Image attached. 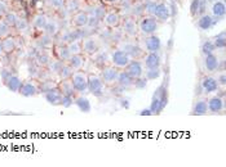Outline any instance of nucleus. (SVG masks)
Wrapping results in <instances>:
<instances>
[{
	"mask_svg": "<svg viewBox=\"0 0 226 167\" xmlns=\"http://www.w3.org/2000/svg\"><path fill=\"white\" fill-rule=\"evenodd\" d=\"M71 81H73V85L76 91L84 93L88 90V75L85 72H83V71L74 72L71 76Z\"/></svg>",
	"mask_w": 226,
	"mask_h": 167,
	"instance_id": "1",
	"label": "nucleus"
},
{
	"mask_svg": "<svg viewBox=\"0 0 226 167\" xmlns=\"http://www.w3.org/2000/svg\"><path fill=\"white\" fill-rule=\"evenodd\" d=\"M156 29H158V22L153 17H144L138 23V30L146 35H153Z\"/></svg>",
	"mask_w": 226,
	"mask_h": 167,
	"instance_id": "2",
	"label": "nucleus"
},
{
	"mask_svg": "<svg viewBox=\"0 0 226 167\" xmlns=\"http://www.w3.org/2000/svg\"><path fill=\"white\" fill-rule=\"evenodd\" d=\"M129 60H131V58L128 57V54L123 49L115 50L111 55V62L116 68H125V66L129 63Z\"/></svg>",
	"mask_w": 226,
	"mask_h": 167,
	"instance_id": "3",
	"label": "nucleus"
},
{
	"mask_svg": "<svg viewBox=\"0 0 226 167\" xmlns=\"http://www.w3.org/2000/svg\"><path fill=\"white\" fill-rule=\"evenodd\" d=\"M102 89H103V82L101 80V77L96 76V75H89L88 76V90L94 96H101Z\"/></svg>",
	"mask_w": 226,
	"mask_h": 167,
	"instance_id": "4",
	"label": "nucleus"
},
{
	"mask_svg": "<svg viewBox=\"0 0 226 167\" xmlns=\"http://www.w3.org/2000/svg\"><path fill=\"white\" fill-rule=\"evenodd\" d=\"M125 72L131 76L133 80L142 76V66L137 60H129V63L125 66Z\"/></svg>",
	"mask_w": 226,
	"mask_h": 167,
	"instance_id": "5",
	"label": "nucleus"
},
{
	"mask_svg": "<svg viewBox=\"0 0 226 167\" xmlns=\"http://www.w3.org/2000/svg\"><path fill=\"white\" fill-rule=\"evenodd\" d=\"M118 69L116 67H105L102 69V82L105 84H114L118 78Z\"/></svg>",
	"mask_w": 226,
	"mask_h": 167,
	"instance_id": "6",
	"label": "nucleus"
},
{
	"mask_svg": "<svg viewBox=\"0 0 226 167\" xmlns=\"http://www.w3.org/2000/svg\"><path fill=\"white\" fill-rule=\"evenodd\" d=\"M45 99H47V102H49L50 104L58 105V104H61V102H62V93H61L58 89H56V87H54V89L45 91Z\"/></svg>",
	"mask_w": 226,
	"mask_h": 167,
	"instance_id": "7",
	"label": "nucleus"
},
{
	"mask_svg": "<svg viewBox=\"0 0 226 167\" xmlns=\"http://www.w3.org/2000/svg\"><path fill=\"white\" fill-rule=\"evenodd\" d=\"M145 44H146V49L149 53H156L160 49V45H162L160 39L158 36H154V35H150V36L146 39Z\"/></svg>",
	"mask_w": 226,
	"mask_h": 167,
	"instance_id": "8",
	"label": "nucleus"
},
{
	"mask_svg": "<svg viewBox=\"0 0 226 167\" xmlns=\"http://www.w3.org/2000/svg\"><path fill=\"white\" fill-rule=\"evenodd\" d=\"M154 15L160 21H167L169 18V8L164 4V3H159L156 4Z\"/></svg>",
	"mask_w": 226,
	"mask_h": 167,
	"instance_id": "9",
	"label": "nucleus"
},
{
	"mask_svg": "<svg viewBox=\"0 0 226 167\" xmlns=\"http://www.w3.org/2000/svg\"><path fill=\"white\" fill-rule=\"evenodd\" d=\"M103 21H105L106 26L110 29H115L119 26L120 23V15L116 13V12H110L107 14H105V17H103Z\"/></svg>",
	"mask_w": 226,
	"mask_h": 167,
	"instance_id": "10",
	"label": "nucleus"
},
{
	"mask_svg": "<svg viewBox=\"0 0 226 167\" xmlns=\"http://www.w3.org/2000/svg\"><path fill=\"white\" fill-rule=\"evenodd\" d=\"M83 50L87 53V54H96L98 50V45H97V41L92 37H87L83 41Z\"/></svg>",
	"mask_w": 226,
	"mask_h": 167,
	"instance_id": "11",
	"label": "nucleus"
},
{
	"mask_svg": "<svg viewBox=\"0 0 226 167\" xmlns=\"http://www.w3.org/2000/svg\"><path fill=\"white\" fill-rule=\"evenodd\" d=\"M202 86L205 93H212V91H216L217 87H219V82H217L216 78L211 77V76H207L203 78L202 81Z\"/></svg>",
	"mask_w": 226,
	"mask_h": 167,
	"instance_id": "12",
	"label": "nucleus"
},
{
	"mask_svg": "<svg viewBox=\"0 0 226 167\" xmlns=\"http://www.w3.org/2000/svg\"><path fill=\"white\" fill-rule=\"evenodd\" d=\"M145 66L149 68H159L160 66V57L156 53H149L145 58Z\"/></svg>",
	"mask_w": 226,
	"mask_h": 167,
	"instance_id": "13",
	"label": "nucleus"
},
{
	"mask_svg": "<svg viewBox=\"0 0 226 167\" xmlns=\"http://www.w3.org/2000/svg\"><path fill=\"white\" fill-rule=\"evenodd\" d=\"M18 93H21V95L26 96V98H30V96H34L36 93H38V89L36 86L31 84V82H26V84H22Z\"/></svg>",
	"mask_w": 226,
	"mask_h": 167,
	"instance_id": "14",
	"label": "nucleus"
},
{
	"mask_svg": "<svg viewBox=\"0 0 226 167\" xmlns=\"http://www.w3.org/2000/svg\"><path fill=\"white\" fill-rule=\"evenodd\" d=\"M204 64H205V68L208 69V71L213 72V71H216V69L219 68L220 62H219V58H217L216 55H213V53H212V54H207L205 55Z\"/></svg>",
	"mask_w": 226,
	"mask_h": 167,
	"instance_id": "15",
	"label": "nucleus"
},
{
	"mask_svg": "<svg viewBox=\"0 0 226 167\" xmlns=\"http://www.w3.org/2000/svg\"><path fill=\"white\" fill-rule=\"evenodd\" d=\"M5 82H7V87H8V89H9V91H12V93H18L20 87H21V85H22V81L20 80V77H17V76H14V75H11L9 78H8Z\"/></svg>",
	"mask_w": 226,
	"mask_h": 167,
	"instance_id": "16",
	"label": "nucleus"
},
{
	"mask_svg": "<svg viewBox=\"0 0 226 167\" xmlns=\"http://www.w3.org/2000/svg\"><path fill=\"white\" fill-rule=\"evenodd\" d=\"M123 31L128 35V36H136L137 32H138V24L133 21V20H127L124 22V26H123Z\"/></svg>",
	"mask_w": 226,
	"mask_h": 167,
	"instance_id": "17",
	"label": "nucleus"
},
{
	"mask_svg": "<svg viewBox=\"0 0 226 167\" xmlns=\"http://www.w3.org/2000/svg\"><path fill=\"white\" fill-rule=\"evenodd\" d=\"M88 17L89 15L85 12H78L73 17V22L75 26H78V27H85V26L88 24Z\"/></svg>",
	"mask_w": 226,
	"mask_h": 167,
	"instance_id": "18",
	"label": "nucleus"
},
{
	"mask_svg": "<svg viewBox=\"0 0 226 167\" xmlns=\"http://www.w3.org/2000/svg\"><path fill=\"white\" fill-rule=\"evenodd\" d=\"M58 90L62 93V95H70V96H73L74 93H75V87L73 85V81L68 80V78H66V80H64L62 82H61Z\"/></svg>",
	"mask_w": 226,
	"mask_h": 167,
	"instance_id": "19",
	"label": "nucleus"
},
{
	"mask_svg": "<svg viewBox=\"0 0 226 167\" xmlns=\"http://www.w3.org/2000/svg\"><path fill=\"white\" fill-rule=\"evenodd\" d=\"M208 105V109H210L211 112H220L222 108H224V102L221 98H219V96H214V98H211L210 100H208L207 103Z\"/></svg>",
	"mask_w": 226,
	"mask_h": 167,
	"instance_id": "20",
	"label": "nucleus"
},
{
	"mask_svg": "<svg viewBox=\"0 0 226 167\" xmlns=\"http://www.w3.org/2000/svg\"><path fill=\"white\" fill-rule=\"evenodd\" d=\"M116 82L121 87H129V86L133 85V78L129 76L125 71L124 72H119L118 73V78H116Z\"/></svg>",
	"mask_w": 226,
	"mask_h": 167,
	"instance_id": "21",
	"label": "nucleus"
},
{
	"mask_svg": "<svg viewBox=\"0 0 226 167\" xmlns=\"http://www.w3.org/2000/svg\"><path fill=\"white\" fill-rule=\"evenodd\" d=\"M68 66L73 69H80L82 66L84 64V58L80 54H71V57L68 58Z\"/></svg>",
	"mask_w": 226,
	"mask_h": 167,
	"instance_id": "22",
	"label": "nucleus"
},
{
	"mask_svg": "<svg viewBox=\"0 0 226 167\" xmlns=\"http://www.w3.org/2000/svg\"><path fill=\"white\" fill-rule=\"evenodd\" d=\"M123 50L128 54L129 58H137L138 55H141V49L138 48L137 45H134V44H125Z\"/></svg>",
	"mask_w": 226,
	"mask_h": 167,
	"instance_id": "23",
	"label": "nucleus"
},
{
	"mask_svg": "<svg viewBox=\"0 0 226 167\" xmlns=\"http://www.w3.org/2000/svg\"><path fill=\"white\" fill-rule=\"evenodd\" d=\"M212 22H213V20H212L211 15L202 14L200 20L198 21V26H199V29H200V30H210L211 26H212Z\"/></svg>",
	"mask_w": 226,
	"mask_h": 167,
	"instance_id": "24",
	"label": "nucleus"
},
{
	"mask_svg": "<svg viewBox=\"0 0 226 167\" xmlns=\"http://www.w3.org/2000/svg\"><path fill=\"white\" fill-rule=\"evenodd\" d=\"M75 103L78 105V108H79L82 112H84V113L91 112V103L87 98H84V96H79V98L75 100Z\"/></svg>",
	"mask_w": 226,
	"mask_h": 167,
	"instance_id": "25",
	"label": "nucleus"
},
{
	"mask_svg": "<svg viewBox=\"0 0 226 167\" xmlns=\"http://www.w3.org/2000/svg\"><path fill=\"white\" fill-rule=\"evenodd\" d=\"M208 111V105H207V100H198L195 107H194V115H198V116H202V115H205Z\"/></svg>",
	"mask_w": 226,
	"mask_h": 167,
	"instance_id": "26",
	"label": "nucleus"
},
{
	"mask_svg": "<svg viewBox=\"0 0 226 167\" xmlns=\"http://www.w3.org/2000/svg\"><path fill=\"white\" fill-rule=\"evenodd\" d=\"M212 12H213V14L216 17H219V18L224 17L225 12H226V8H225L224 2H219V0H217V2L213 4V7H212Z\"/></svg>",
	"mask_w": 226,
	"mask_h": 167,
	"instance_id": "27",
	"label": "nucleus"
},
{
	"mask_svg": "<svg viewBox=\"0 0 226 167\" xmlns=\"http://www.w3.org/2000/svg\"><path fill=\"white\" fill-rule=\"evenodd\" d=\"M2 45H3V49H4V53H12L16 48V42H14V39L12 36H7L3 41H2Z\"/></svg>",
	"mask_w": 226,
	"mask_h": 167,
	"instance_id": "28",
	"label": "nucleus"
},
{
	"mask_svg": "<svg viewBox=\"0 0 226 167\" xmlns=\"http://www.w3.org/2000/svg\"><path fill=\"white\" fill-rule=\"evenodd\" d=\"M57 55H58V58L61 59V60H68V58L71 57V53H70V50H68V48L67 46H65V45H59V46H57Z\"/></svg>",
	"mask_w": 226,
	"mask_h": 167,
	"instance_id": "29",
	"label": "nucleus"
},
{
	"mask_svg": "<svg viewBox=\"0 0 226 167\" xmlns=\"http://www.w3.org/2000/svg\"><path fill=\"white\" fill-rule=\"evenodd\" d=\"M47 22H48V18L44 14H38V15H35V18H34V26L39 30H44Z\"/></svg>",
	"mask_w": 226,
	"mask_h": 167,
	"instance_id": "30",
	"label": "nucleus"
},
{
	"mask_svg": "<svg viewBox=\"0 0 226 167\" xmlns=\"http://www.w3.org/2000/svg\"><path fill=\"white\" fill-rule=\"evenodd\" d=\"M44 31L47 35H49V36H54V35L58 32V26L54 21H48L45 27H44Z\"/></svg>",
	"mask_w": 226,
	"mask_h": 167,
	"instance_id": "31",
	"label": "nucleus"
},
{
	"mask_svg": "<svg viewBox=\"0 0 226 167\" xmlns=\"http://www.w3.org/2000/svg\"><path fill=\"white\" fill-rule=\"evenodd\" d=\"M212 42H213L214 48H217V49H224V48H225V45H226L225 31H222L221 33H219V35H217V36L214 37V41H212Z\"/></svg>",
	"mask_w": 226,
	"mask_h": 167,
	"instance_id": "32",
	"label": "nucleus"
},
{
	"mask_svg": "<svg viewBox=\"0 0 226 167\" xmlns=\"http://www.w3.org/2000/svg\"><path fill=\"white\" fill-rule=\"evenodd\" d=\"M73 73H74L73 68H71L70 66H68V64H64V67L61 68V71L58 72L59 77L62 78V80H66V78H70V77L73 76Z\"/></svg>",
	"mask_w": 226,
	"mask_h": 167,
	"instance_id": "33",
	"label": "nucleus"
},
{
	"mask_svg": "<svg viewBox=\"0 0 226 167\" xmlns=\"http://www.w3.org/2000/svg\"><path fill=\"white\" fill-rule=\"evenodd\" d=\"M67 48H68V50H70L71 54H80L82 49H83L79 41H71V42H68Z\"/></svg>",
	"mask_w": 226,
	"mask_h": 167,
	"instance_id": "34",
	"label": "nucleus"
},
{
	"mask_svg": "<svg viewBox=\"0 0 226 167\" xmlns=\"http://www.w3.org/2000/svg\"><path fill=\"white\" fill-rule=\"evenodd\" d=\"M17 18H18V17H17V14L16 13H13V12H11V13H7L5 15H4V22L9 26V27H13V26L16 24V22H17Z\"/></svg>",
	"mask_w": 226,
	"mask_h": 167,
	"instance_id": "35",
	"label": "nucleus"
},
{
	"mask_svg": "<svg viewBox=\"0 0 226 167\" xmlns=\"http://www.w3.org/2000/svg\"><path fill=\"white\" fill-rule=\"evenodd\" d=\"M62 67H64V60H61V59L59 60H52L50 64H49L50 71L52 72H56V73H58Z\"/></svg>",
	"mask_w": 226,
	"mask_h": 167,
	"instance_id": "36",
	"label": "nucleus"
},
{
	"mask_svg": "<svg viewBox=\"0 0 226 167\" xmlns=\"http://www.w3.org/2000/svg\"><path fill=\"white\" fill-rule=\"evenodd\" d=\"M214 45H213V42L212 41H205L204 44H203V46H202V51L204 53V54L207 55V54H212V53L214 51Z\"/></svg>",
	"mask_w": 226,
	"mask_h": 167,
	"instance_id": "37",
	"label": "nucleus"
},
{
	"mask_svg": "<svg viewBox=\"0 0 226 167\" xmlns=\"http://www.w3.org/2000/svg\"><path fill=\"white\" fill-rule=\"evenodd\" d=\"M14 27L18 31H25V30H27L29 23H27V21L23 20V18H17V22L14 24Z\"/></svg>",
	"mask_w": 226,
	"mask_h": 167,
	"instance_id": "38",
	"label": "nucleus"
},
{
	"mask_svg": "<svg viewBox=\"0 0 226 167\" xmlns=\"http://www.w3.org/2000/svg\"><path fill=\"white\" fill-rule=\"evenodd\" d=\"M159 73H160L159 68H149L147 69V72H146V76H147L149 80H154V78L159 77Z\"/></svg>",
	"mask_w": 226,
	"mask_h": 167,
	"instance_id": "39",
	"label": "nucleus"
},
{
	"mask_svg": "<svg viewBox=\"0 0 226 167\" xmlns=\"http://www.w3.org/2000/svg\"><path fill=\"white\" fill-rule=\"evenodd\" d=\"M8 33H9V26L4 21H0V37L8 36Z\"/></svg>",
	"mask_w": 226,
	"mask_h": 167,
	"instance_id": "40",
	"label": "nucleus"
},
{
	"mask_svg": "<svg viewBox=\"0 0 226 167\" xmlns=\"http://www.w3.org/2000/svg\"><path fill=\"white\" fill-rule=\"evenodd\" d=\"M61 104H62V107H65V108L71 107V105H73V96L62 95V102H61Z\"/></svg>",
	"mask_w": 226,
	"mask_h": 167,
	"instance_id": "41",
	"label": "nucleus"
},
{
	"mask_svg": "<svg viewBox=\"0 0 226 167\" xmlns=\"http://www.w3.org/2000/svg\"><path fill=\"white\" fill-rule=\"evenodd\" d=\"M78 2L76 0H67V3H66V9L68 11V12H75L76 9H78Z\"/></svg>",
	"mask_w": 226,
	"mask_h": 167,
	"instance_id": "42",
	"label": "nucleus"
},
{
	"mask_svg": "<svg viewBox=\"0 0 226 167\" xmlns=\"http://www.w3.org/2000/svg\"><path fill=\"white\" fill-rule=\"evenodd\" d=\"M50 62V59H49V55L48 54H39L38 55V63L39 64H41V66H45V64H48Z\"/></svg>",
	"mask_w": 226,
	"mask_h": 167,
	"instance_id": "43",
	"label": "nucleus"
},
{
	"mask_svg": "<svg viewBox=\"0 0 226 167\" xmlns=\"http://www.w3.org/2000/svg\"><path fill=\"white\" fill-rule=\"evenodd\" d=\"M40 45L41 46H49L50 44H52V36H49V35H44V36H41L40 37Z\"/></svg>",
	"mask_w": 226,
	"mask_h": 167,
	"instance_id": "44",
	"label": "nucleus"
},
{
	"mask_svg": "<svg viewBox=\"0 0 226 167\" xmlns=\"http://www.w3.org/2000/svg\"><path fill=\"white\" fill-rule=\"evenodd\" d=\"M50 5L54 8V9H61L65 5V0H49Z\"/></svg>",
	"mask_w": 226,
	"mask_h": 167,
	"instance_id": "45",
	"label": "nucleus"
},
{
	"mask_svg": "<svg viewBox=\"0 0 226 167\" xmlns=\"http://www.w3.org/2000/svg\"><path fill=\"white\" fill-rule=\"evenodd\" d=\"M155 8H156V3H154V2H149V3H146V5H145L146 12L150 13V14H154Z\"/></svg>",
	"mask_w": 226,
	"mask_h": 167,
	"instance_id": "46",
	"label": "nucleus"
},
{
	"mask_svg": "<svg viewBox=\"0 0 226 167\" xmlns=\"http://www.w3.org/2000/svg\"><path fill=\"white\" fill-rule=\"evenodd\" d=\"M98 23H100V20L96 15L88 17V24H87V26H89V27H96V26H97Z\"/></svg>",
	"mask_w": 226,
	"mask_h": 167,
	"instance_id": "47",
	"label": "nucleus"
},
{
	"mask_svg": "<svg viewBox=\"0 0 226 167\" xmlns=\"http://www.w3.org/2000/svg\"><path fill=\"white\" fill-rule=\"evenodd\" d=\"M198 8H199V0H193V2H191V7H190L191 14L195 15L198 13Z\"/></svg>",
	"mask_w": 226,
	"mask_h": 167,
	"instance_id": "48",
	"label": "nucleus"
},
{
	"mask_svg": "<svg viewBox=\"0 0 226 167\" xmlns=\"http://www.w3.org/2000/svg\"><path fill=\"white\" fill-rule=\"evenodd\" d=\"M134 86L136 87H138V89H142V87H145L146 86V80L145 78H136V81H134Z\"/></svg>",
	"mask_w": 226,
	"mask_h": 167,
	"instance_id": "49",
	"label": "nucleus"
},
{
	"mask_svg": "<svg viewBox=\"0 0 226 167\" xmlns=\"http://www.w3.org/2000/svg\"><path fill=\"white\" fill-rule=\"evenodd\" d=\"M54 87H56V85H54V84H52V82H48V81H47V82H44V84L41 85V90L45 93V91H48V90L54 89Z\"/></svg>",
	"mask_w": 226,
	"mask_h": 167,
	"instance_id": "50",
	"label": "nucleus"
},
{
	"mask_svg": "<svg viewBox=\"0 0 226 167\" xmlns=\"http://www.w3.org/2000/svg\"><path fill=\"white\" fill-rule=\"evenodd\" d=\"M8 13V8L4 2H0V17H4Z\"/></svg>",
	"mask_w": 226,
	"mask_h": 167,
	"instance_id": "51",
	"label": "nucleus"
},
{
	"mask_svg": "<svg viewBox=\"0 0 226 167\" xmlns=\"http://www.w3.org/2000/svg\"><path fill=\"white\" fill-rule=\"evenodd\" d=\"M204 8H205V0H199V8H198V13L204 14Z\"/></svg>",
	"mask_w": 226,
	"mask_h": 167,
	"instance_id": "52",
	"label": "nucleus"
},
{
	"mask_svg": "<svg viewBox=\"0 0 226 167\" xmlns=\"http://www.w3.org/2000/svg\"><path fill=\"white\" fill-rule=\"evenodd\" d=\"M105 9H102V8H98V9H96V13H94V15L97 17V18L100 20V18H103L105 17Z\"/></svg>",
	"mask_w": 226,
	"mask_h": 167,
	"instance_id": "53",
	"label": "nucleus"
},
{
	"mask_svg": "<svg viewBox=\"0 0 226 167\" xmlns=\"http://www.w3.org/2000/svg\"><path fill=\"white\" fill-rule=\"evenodd\" d=\"M217 82H219L220 85H225V84H226V77H225V73H221V75H220V77H219V80H217Z\"/></svg>",
	"mask_w": 226,
	"mask_h": 167,
	"instance_id": "54",
	"label": "nucleus"
},
{
	"mask_svg": "<svg viewBox=\"0 0 226 167\" xmlns=\"http://www.w3.org/2000/svg\"><path fill=\"white\" fill-rule=\"evenodd\" d=\"M140 115H141V116H151V115H153V112H151V111H150V108H149V109H144V111L140 113Z\"/></svg>",
	"mask_w": 226,
	"mask_h": 167,
	"instance_id": "55",
	"label": "nucleus"
},
{
	"mask_svg": "<svg viewBox=\"0 0 226 167\" xmlns=\"http://www.w3.org/2000/svg\"><path fill=\"white\" fill-rule=\"evenodd\" d=\"M9 76H11V73H8V72H7V69H4V71L2 72V77H3V80H4V81H7L8 78H9Z\"/></svg>",
	"mask_w": 226,
	"mask_h": 167,
	"instance_id": "56",
	"label": "nucleus"
},
{
	"mask_svg": "<svg viewBox=\"0 0 226 167\" xmlns=\"http://www.w3.org/2000/svg\"><path fill=\"white\" fill-rule=\"evenodd\" d=\"M3 53H4V49H3V45H2V42H0V55H3Z\"/></svg>",
	"mask_w": 226,
	"mask_h": 167,
	"instance_id": "57",
	"label": "nucleus"
},
{
	"mask_svg": "<svg viewBox=\"0 0 226 167\" xmlns=\"http://www.w3.org/2000/svg\"><path fill=\"white\" fill-rule=\"evenodd\" d=\"M109 2H116V0H109Z\"/></svg>",
	"mask_w": 226,
	"mask_h": 167,
	"instance_id": "58",
	"label": "nucleus"
}]
</instances>
